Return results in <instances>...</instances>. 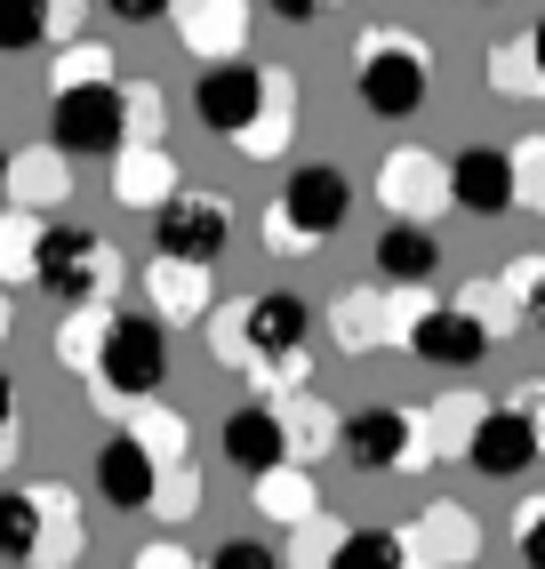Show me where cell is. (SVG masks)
Instances as JSON below:
<instances>
[{
	"label": "cell",
	"instance_id": "cell-1",
	"mask_svg": "<svg viewBox=\"0 0 545 569\" xmlns=\"http://www.w3.org/2000/svg\"><path fill=\"white\" fill-rule=\"evenodd\" d=\"M425 89H434V57H425L402 24L361 32V49H354V97H361L369 121H409V112L425 104Z\"/></svg>",
	"mask_w": 545,
	"mask_h": 569
},
{
	"label": "cell",
	"instance_id": "cell-2",
	"mask_svg": "<svg viewBox=\"0 0 545 569\" xmlns=\"http://www.w3.org/2000/svg\"><path fill=\"white\" fill-rule=\"evenodd\" d=\"M345 209H354V184H345L329 161H305V169H289L281 201L265 209V249L272 257H305L314 241H329L345 224Z\"/></svg>",
	"mask_w": 545,
	"mask_h": 569
},
{
	"label": "cell",
	"instance_id": "cell-3",
	"mask_svg": "<svg viewBox=\"0 0 545 569\" xmlns=\"http://www.w3.org/2000/svg\"><path fill=\"white\" fill-rule=\"evenodd\" d=\"M112 281V249L81 224H41V249H32V289L49 297V306H97Z\"/></svg>",
	"mask_w": 545,
	"mask_h": 569
},
{
	"label": "cell",
	"instance_id": "cell-4",
	"mask_svg": "<svg viewBox=\"0 0 545 569\" xmlns=\"http://www.w3.org/2000/svg\"><path fill=\"white\" fill-rule=\"evenodd\" d=\"M49 97H57L49 137L72 161H105L129 144V89L121 81H81V89H49Z\"/></svg>",
	"mask_w": 545,
	"mask_h": 569
},
{
	"label": "cell",
	"instance_id": "cell-5",
	"mask_svg": "<svg viewBox=\"0 0 545 569\" xmlns=\"http://www.w3.org/2000/svg\"><path fill=\"white\" fill-rule=\"evenodd\" d=\"M89 377H97L112 401H145V393H161V377H169V337H161V321H145V313H112Z\"/></svg>",
	"mask_w": 545,
	"mask_h": 569
},
{
	"label": "cell",
	"instance_id": "cell-6",
	"mask_svg": "<svg viewBox=\"0 0 545 569\" xmlns=\"http://www.w3.org/2000/svg\"><path fill=\"white\" fill-rule=\"evenodd\" d=\"M272 97V64H249V57H217L201 81H192V121H201L209 137L241 144L257 129V112Z\"/></svg>",
	"mask_w": 545,
	"mask_h": 569
},
{
	"label": "cell",
	"instance_id": "cell-7",
	"mask_svg": "<svg viewBox=\"0 0 545 569\" xmlns=\"http://www.w3.org/2000/svg\"><path fill=\"white\" fill-rule=\"evenodd\" d=\"M417 441H425V409H402V401H369L345 417V466L354 473H402L417 466Z\"/></svg>",
	"mask_w": 545,
	"mask_h": 569
},
{
	"label": "cell",
	"instance_id": "cell-8",
	"mask_svg": "<svg viewBox=\"0 0 545 569\" xmlns=\"http://www.w3.org/2000/svg\"><path fill=\"white\" fill-rule=\"evenodd\" d=\"M305 346H314V313L305 297H249V353H257V377L272 386H297L305 377Z\"/></svg>",
	"mask_w": 545,
	"mask_h": 569
},
{
	"label": "cell",
	"instance_id": "cell-9",
	"mask_svg": "<svg viewBox=\"0 0 545 569\" xmlns=\"http://www.w3.org/2000/svg\"><path fill=\"white\" fill-rule=\"evenodd\" d=\"M152 217H161V224H152V249H161V257L217 264L225 241H232V201L225 193H169Z\"/></svg>",
	"mask_w": 545,
	"mask_h": 569
},
{
	"label": "cell",
	"instance_id": "cell-10",
	"mask_svg": "<svg viewBox=\"0 0 545 569\" xmlns=\"http://www.w3.org/2000/svg\"><path fill=\"white\" fill-rule=\"evenodd\" d=\"M537 458H545L537 417H529L522 401H489V417L474 426V449H465V466H474L482 481H522Z\"/></svg>",
	"mask_w": 545,
	"mask_h": 569
},
{
	"label": "cell",
	"instance_id": "cell-11",
	"mask_svg": "<svg viewBox=\"0 0 545 569\" xmlns=\"http://www.w3.org/2000/svg\"><path fill=\"white\" fill-rule=\"evenodd\" d=\"M402 346H409L417 361H434V369H474V361L497 346V329H489L474 306H417V321H409Z\"/></svg>",
	"mask_w": 545,
	"mask_h": 569
},
{
	"label": "cell",
	"instance_id": "cell-12",
	"mask_svg": "<svg viewBox=\"0 0 545 569\" xmlns=\"http://www.w3.org/2000/svg\"><path fill=\"white\" fill-rule=\"evenodd\" d=\"M425 297L402 289V281H385V289H345V306H337V346L345 353H377V346H394V337H409Z\"/></svg>",
	"mask_w": 545,
	"mask_h": 569
},
{
	"label": "cell",
	"instance_id": "cell-13",
	"mask_svg": "<svg viewBox=\"0 0 545 569\" xmlns=\"http://www.w3.org/2000/svg\"><path fill=\"white\" fill-rule=\"evenodd\" d=\"M161 449H152L137 426L129 433H112L105 449H97V498L105 506H121V513H152V498H161Z\"/></svg>",
	"mask_w": 545,
	"mask_h": 569
},
{
	"label": "cell",
	"instance_id": "cell-14",
	"mask_svg": "<svg viewBox=\"0 0 545 569\" xmlns=\"http://www.w3.org/2000/svg\"><path fill=\"white\" fill-rule=\"evenodd\" d=\"M217 449H225V466H232V473H249V481L272 473L281 458H297V449H289V417H281V401H241V409L225 417Z\"/></svg>",
	"mask_w": 545,
	"mask_h": 569
},
{
	"label": "cell",
	"instance_id": "cell-15",
	"mask_svg": "<svg viewBox=\"0 0 545 569\" xmlns=\"http://www.w3.org/2000/svg\"><path fill=\"white\" fill-rule=\"evenodd\" d=\"M377 201L394 209V217L434 224V217H442V201H457V193H449V169H442L434 153L402 144V153H385V169H377Z\"/></svg>",
	"mask_w": 545,
	"mask_h": 569
},
{
	"label": "cell",
	"instance_id": "cell-16",
	"mask_svg": "<svg viewBox=\"0 0 545 569\" xmlns=\"http://www.w3.org/2000/svg\"><path fill=\"white\" fill-rule=\"evenodd\" d=\"M449 193H457L465 217H505V209H522L514 153H505V144H465V153L449 161Z\"/></svg>",
	"mask_w": 545,
	"mask_h": 569
},
{
	"label": "cell",
	"instance_id": "cell-17",
	"mask_svg": "<svg viewBox=\"0 0 545 569\" xmlns=\"http://www.w3.org/2000/svg\"><path fill=\"white\" fill-rule=\"evenodd\" d=\"M442 273V241H434V224H417V217H394L377 233V281H402V289H425Z\"/></svg>",
	"mask_w": 545,
	"mask_h": 569
},
{
	"label": "cell",
	"instance_id": "cell-18",
	"mask_svg": "<svg viewBox=\"0 0 545 569\" xmlns=\"http://www.w3.org/2000/svg\"><path fill=\"white\" fill-rule=\"evenodd\" d=\"M9 201L17 209H65L72 201V153L49 137V144H24L9 161Z\"/></svg>",
	"mask_w": 545,
	"mask_h": 569
},
{
	"label": "cell",
	"instance_id": "cell-19",
	"mask_svg": "<svg viewBox=\"0 0 545 569\" xmlns=\"http://www.w3.org/2000/svg\"><path fill=\"white\" fill-rule=\"evenodd\" d=\"M402 546H409V561H474L482 553V529H474V513L465 506H425L409 529H402Z\"/></svg>",
	"mask_w": 545,
	"mask_h": 569
},
{
	"label": "cell",
	"instance_id": "cell-20",
	"mask_svg": "<svg viewBox=\"0 0 545 569\" xmlns=\"http://www.w3.org/2000/svg\"><path fill=\"white\" fill-rule=\"evenodd\" d=\"M177 193V161L161 153L152 137H137V144H121V161H112V201L121 209H161Z\"/></svg>",
	"mask_w": 545,
	"mask_h": 569
},
{
	"label": "cell",
	"instance_id": "cell-21",
	"mask_svg": "<svg viewBox=\"0 0 545 569\" xmlns=\"http://www.w3.org/2000/svg\"><path fill=\"white\" fill-rule=\"evenodd\" d=\"M145 289H152V313L161 321H209V264H192V257H152V273H145Z\"/></svg>",
	"mask_w": 545,
	"mask_h": 569
},
{
	"label": "cell",
	"instance_id": "cell-22",
	"mask_svg": "<svg viewBox=\"0 0 545 569\" xmlns=\"http://www.w3.org/2000/svg\"><path fill=\"white\" fill-rule=\"evenodd\" d=\"M169 24H177L185 49H201V57L217 64V57H232V41L249 32V9H241V0H177Z\"/></svg>",
	"mask_w": 545,
	"mask_h": 569
},
{
	"label": "cell",
	"instance_id": "cell-23",
	"mask_svg": "<svg viewBox=\"0 0 545 569\" xmlns=\"http://www.w3.org/2000/svg\"><path fill=\"white\" fill-rule=\"evenodd\" d=\"M49 32L72 41V0H0V57H32Z\"/></svg>",
	"mask_w": 545,
	"mask_h": 569
},
{
	"label": "cell",
	"instance_id": "cell-24",
	"mask_svg": "<svg viewBox=\"0 0 545 569\" xmlns=\"http://www.w3.org/2000/svg\"><path fill=\"white\" fill-rule=\"evenodd\" d=\"M489 417V401L482 393H449V401H434L425 409V441H417V466H442V458H465L474 449V426Z\"/></svg>",
	"mask_w": 545,
	"mask_h": 569
},
{
	"label": "cell",
	"instance_id": "cell-25",
	"mask_svg": "<svg viewBox=\"0 0 545 569\" xmlns=\"http://www.w3.org/2000/svg\"><path fill=\"white\" fill-rule=\"evenodd\" d=\"M249 489H257V513L281 521V529H297V521L321 513V481H314V466H289V458H281L272 473H257Z\"/></svg>",
	"mask_w": 545,
	"mask_h": 569
},
{
	"label": "cell",
	"instance_id": "cell-26",
	"mask_svg": "<svg viewBox=\"0 0 545 569\" xmlns=\"http://www.w3.org/2000/svg\"><path fill=\"white\" fill-rule=\"evenodd\" d=\"M289 129H297V81L272 64V97H265V112H257V129L241 137V153H249V161H272V153L289 144Z\"/></svg>",
	"mask_w": 545,
	"mask_h": 569
},
{
	"label": "cell",
	"instance_id": "cell-27",
	"mask_svg": "<svg viewBox=\"0 0 545 569\" xmlns=\"http://www.w3.org/2000/svg\"><path fill=\"white\" fill-rule=\"evenodd\" d=\"M281 417H289V449H297L305 466H314V458H321L329 441H345V426H337V409H329L321 393H297V401H281Z\"/></svg>",
	"mask_w": 545,
	"mask_h": 569
},
{
	"label": "cell",
	"instance_id": "cell-28",
	"mask_svg": "<svg viewBox=\"0 0 545 569\" xmlns=\"http://www.w3.org/2000/svg\"><path fill=\"white\" fill-rule=\"evenodd\" d=\"M0 561H41V498L0 489Z\"/></svg>",
	"mask_w": 545,
	"mask_h": 569
},
{
	"label": "cell",
	"instance_id": "cell-29",
	"mask_svg": "<svg viewBox=\"0 0 545 569\" xmlns=\"http://www.w3.org/2000/svg\"><path fill=\"white\" fill-rule=\"evenodd\" d=\"M482 81H489V97H537L545 89V72H537V49H529V32L514 49H489L482 57Z\"/></svg>",
	"mask_w": 545,
	"mask_h": 569
},
{
	"label": "cell",
	"instance_id": "cell-30",
	"mask_svg": "<svg viewBox=\"0 0 545 569\" xmlns=\"http://www.w3.org/2000/svg\"><path fill=\"white\" fill-rule=\"evenodd\" d=\"M394 561H409L402 529H345V546H337L329 569H394Z\"/></svg>",
	"mask_w": 545,
	"mask_h": 569
},
{
	"label": "cell",
	"instance_id": "cell-31",
	"mask_svg": "<svg viewBox=\"0 0 545 569\" xmlns=\"http://www.w3.org/2000/svg\"><path fill=\"white\" fill-rule=\"evenodd\" d=\"M81 513H72V498H41V561H81Z\"/></svg>",
	"mask_w": 545,
	"mask_h": 569
},
{
	"label": "cell",
	"instance_id": "cell-32",
	"mask_svg": "<svg viewBox=\"0 0 545 569\" xmlns=\"http://www.w3.org/2000/svg\"><path fill=\"white\" fill-rule=\"evenodd\" d=\"M209 361L217 369H257V353H249V306H225L209 321Z\"/></svg>",
	"mask_w": 545,
	"mask_h": 569
},
{
	"label": "cell",
	"instance_id": "cell-33",
	"mask_svg": "<svg viewBox=\"0 0 545 569\" xmlns=\"http://www.w3.org/2000/svg\"><path fill=\"white\" fill-rule=\"evenodd\" d=\"M32 249H41V224L24 209L0 217V281H32Z\"/></svg>",
	"mask_w": 545,
	"mask_h": 569
},
{
	"label": "cell",
	"instance_id": "cell-34",
	"mask_svg": "<svg viewBox=\"0 0 545 569\" xmlns=\"http://www.w3.org/2000/svg\"><path fill=\"white\" fill-rule=\"evenodd\" d=\"M105 321H112V306H72V321H65V369H97Z\"/></svg>",
	"mask_w": 545,
	"mask_h": 569
},
{
	"label": "cell",
	"instance_id": "cell-35",
	"mask_svg": "<svg viewBox=\"0 0 545 569\" xmlns=\"http://www.w3.org/2000/svg\"><path fill=\"white\" fill-rule=\"evenodd\" d=\"M152 513H161L169 529L201 513V473H192V458H177V466L161 473V498H152Z\"/></svg>",
	"mask_w": 545,
	"mask_h": 569
},
{
	"label": "cell",
	"instance_id": "cell-36",
	"mask_svg": "<svg viewBox=\"0 0 545 569\" xmlns=\"http://www.w3.org/2000/svg\"><path fill=\"white\" fill-rule=\"evenodd\" d=\"M137 433H145L152 449H161V466L192 458V433H185V417H177V409H145V417H137Z\"/></svg>",
	"mask_w": 545,
	"mask_h": 569
},
{
	"label": "cell",
	"instance_id": "cell-37",
	"mask_svg": "<svg viewBox=\"0 0 545 569\" xmlns=\"http://www.w3.org/2000/svg\"><path fill=\"white\" fill-rule=\"evenodd\" d=\"M514 184H522V209L545 217V137H522L514 144Z\"/></svg>",
	"mask_w": 545,
	"mask_h": 569
},
{
	"label": "cell",
	"instance_id": "cell-38",
	"mask_svg": "<svg viewBox=\"0 0 545 569\" xmlns=\"http://www.w3.org/2000/svg\"><path fill=\"white\" fill-rule=\"evenodd\" d=\"M81 81H112V64H105V49H65L57 64H49V89H81Z\"/></svg>",
	"mask_w": 545,
	"mask_h": 569
},
{
	"label": "cell",
	"instance_id": "cell-39",
	"mask_svg": "<svg viewBox=\"0 0 545 569\" xmlns=\"http://www.w3.org/2000/svg\"><path fill=\"white\" fill-rule=\"evenodd\" d=\"M337 546H345V529L329 513H314V521H297V546L281 561H337Z\"/></svg>",
	"mask_w": 545,
	"mask_h": 569
},
{
	"label": "cell",
	"instance_id": "cell-40",
	"mask_svg": "<svg viewBox=\"0 0 545 569\" xmlns=\"http://www.w3.org/2000/svg\"><path fill=\"white\" fill-rule=\"evenodd\" d=\"M505 281H514L529 329H545V257H514V264H505Z\"/></svg>",
	"mask_w": 545,
	"mask_h": 569
},
{
	"label": "cell",
	"instance_id": "cell-41",
	"mask_svg": "<svg viewBox=\"0 0 545 569\" xmlns=\"http://www.w3.org/2000/svg\"><path fill=\"white\" fill-rule=\"evenodd\" d=\"M209 561H217V569H272L281 553H272V546H257V538H225Z\"/></svg>",
	"mask_w": 545,
	"mask_h": 569
},
{
	"label": "cell",
	"instance_id": "cell-42",
	"mask_svg": "<svg viewBox=\"0 0 545 569\" xmlns=\"http://www.w3.org/2000/svg\"><path fill=\"white\" fill-rule=\"evenodd\" d=\"M514 546H522V561H529V569H545V498H537V506H522Z\"/></svg>",
	"mask_w": 545,
	"mask_h": 569
},
{
	"label": "cell",
	"instance_id": "cell-43",
	"mask_svg": "<svg viewBox=\"0 0 545 569\" xmlns=\"http://www.w3.org/2000/svg\"><path fill=\"white\" fill-rule=\"evenodd\" d=\"M152 129H161V89L129 81V137H152Z\"/></svg>",
	"mask_w": 545,
	"mask_h": 569
},
{
	"label": "cell",
	"instance_id": "cell-44",
	"mask_svg": "<svg viewBox=\"0 0 545 569\" xmlns=\"http://www.w3.org/2000/svg\"><path fill=\"white\" fill-rule=\"evenodd\" d=\"M105 9H112V17H121V24H152V17H169V9H177V0H105Z\"/></svg>",
	"mask_w": 545,
	"mask_h": 569
},
{
	"label": "cell",
	"instance_id": "cell-45",
	"mask_svg": "<svg viewBox=\"0 0 545 569\" xmlns=\"http://www.w3.org/2000/svg\"><path fill=\"white\" fill-rule=\"evenodd\" d=\"M265 9H272V17H281V24H314V17L329 9V0H265Z\"/></svg>",
	"mask_w": 545,
	"mask_h": 569
},
{
	"label": "cell",
	"instance_id": "cell-46",
	"mask_svg": "<svg viewBox=\"0 0 545 569\" xmlns=\"http://www.w3.org/2000/svg\"><path fill=\"white\" fill-rule=\"evenodd\" d=\"M514 401H522V409H529V417H537V433H545V386H522V393H514Z\"/></svg>",
	"mask_w": 545,
	"mask_h": 569
},
{
	"label": "cell",
	"instance_id": "cell-47",
	"mask_svg": "<svg viewBox=\"0 0 545 569\" xmlns=\"http://www.w3.org/2000/svg\"><path fill=\"white\" fill-rule=\"evenodd\" d=\"M9 426H17V386L0 377V433H9Z\"/></svg>",
	"mask_w": 545,
	"mask_h": 569
},
{
	"label": "cell",
	"instance_id": "cell-48",
	"mask_svg": "<svg viewBox=\"0 0 545 569\" xmlns=\"http://www.w3.org/2000/svg\"><path fill=\"white\" fill-rule=\"evenodd\" d=\"M529 49H537V72H545V17L529 24Z\"/></svg>",
	"mask_w": 545,
	"mask_h": 569
},
{
	"label": "cell",
	"instance_id": "cell-49",
	"mask_svg": "<svg viewBox=\"0 0 545 569\" xmlns=\"http://www.w3.org/2000/svg\"><path fill=\"white\" fill-rule=\"evenodd\" d=\"M9 161H17V153H9V144H0V201H9Z\"/></svg>",
	"mask_w": 545,
	"mask_h": 569
},
{
	"label": "cell",
	"instance_id": "cell-50",
	"mask_svg": "<svg viewBox=\"0 0 545 569\" xmlns=\"http://www.w3.org/2000/svg\"><path fill=\"white\" fill-rule=\"evenodd\" d=\"M9 458H17V426H9V433H0V466H9Z\"/></svg>",
	"mask_w": 545,
	"mask_h": 569
},
{
	"label": "cell",
	"instance_id": "cell-51",
	"mask_svg": "<svg viewBox=\"0 0 545 569\" xmlns=\"http://www.w3.org/2000/svg\"><path fill=\"white\" fill-rule=\"evenodd\" d=\"M0 337H9V297H0Z\"/></svg>",
	"mask_w": 545,
	"mask_h": 569
}]
</instances>
